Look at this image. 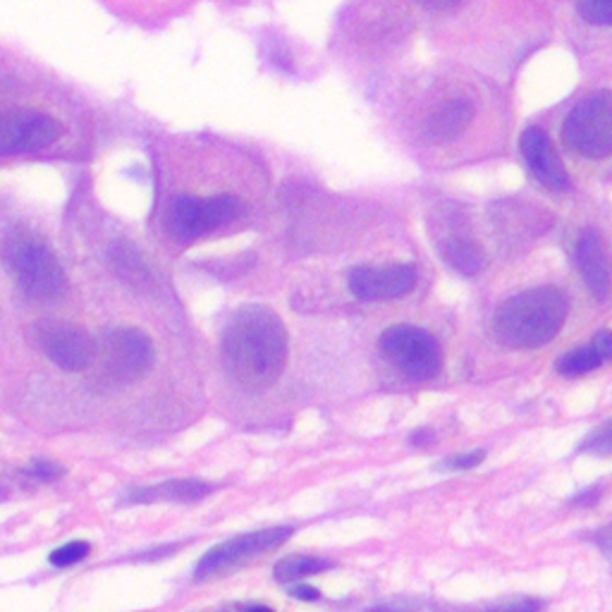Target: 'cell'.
Listing matches in <instances>:
<instances>
[{"label": "cell", "mask_w": 612, "mask_h": 612, "mask_svg": "<svg viewBox=\"0 0 612 612\" xmlns=\"http://www.w3.org/2000/svg\"><path fill=\"white\" fill-rule=\"evenodd\" d=\"M593 345H596L598 350H601V354H603L605 359L612 357V338H610L608 330H601V333H598L596 338H593Z\"/></svg>", "instance_id": "d4e9b609"}, {"label": "cell", "mask_w": 612, "mask_h": 612, "mask_svg": "<svg viewBox=\"0 0 612 612\" xmlns=\"http://www.w3.org/2000/svg\"><path fill=\"white\" fill-rule=\"evenodd\" d=\"M34 96V79L20 58L0 48V158L46 153L70 134L65 115Z\"/></svg>", "instance_id": "6da1fadb"}, {"label": "cell", "mask_w": 612, "mask_h": 612, "mask_svg": "<svg viewBox=\"0 0 612 612\" xmlns=\"http://www.w3.org/2000/svg\"><path fill=\"white\" fill-rule=\"evenodd\" d=\"M240 211L242 201L235 194H216V197L182 194L165 213V230L177 242H194L208 232L223 228Z\"/></svg>", "instance_id": "8992f818"}, {"label": "cell", "mask_w": 612, "mask_h": 612, "mask_svg": "<svg viewBox=\"0 0 612 612\" xmlns=\"http://www.w3.org/2000/svg\"><path fill=\"white\" fill-rule=\"evenodd\" d=\"M287 345V328L273 309L261 304L242 306L223 333L225 371L247 390L268 388L283 376Z\"/></svg>", "instance_id": "7a4b0ae2"}, {"label": "cell", "mask_w": 612, "mask_h": 612, "mask_svg": "<svg viewBox=\"0 0 612 612\" xmlns=\"http://www.w3.org/2000/svg\"><path fill=\"white\" fill-rule=\"evenodd\" d=\"M567 309V297L558 287H531L498 306L493 333L507 350H536L560 333Z\"/></svg>", "instance_id": "3957f363"}, {"label": "cell", "mask_w": 612, "mask_h": 612, "mask_svg": "<svg viewBox=\"0 0 612 612\" xmlns=\"http://www.w3.org/2000/svg\"><path fill=\"white\" fill-rule=\"evenodd\" d=\"M574 263H577L581 278L589 285V290L598 299H608L610 292V271L608 256H605V244L598 235V230H584L574 244Z\"/></svg>", "instance_id": "9a60e30c"}, {"label": "cell", "mask_w": 612, "mask_h": 612, "mask_svg": "<svg viewBox=\"0 0 612 612\" xmlns=\"http://www.w3.org/2000/svg\"><path fill=\"white\" fill-rule=\"evenodd\" d=\"M5 271H8L20 290L36 302H53L63 297L67 278L63 266L55 259L51 247L36 235L12 232L0 249Z\"/></svg>", "instance_id": "277c9868"}, {"label": "cell", "mask_w": 612, "mask_h": 612, "mask_svg": "<svg viewBox=\"0 0 612 612\" xmlns=\"http://www.w3.org/2000/svg\"><path fill=\"white\" fill-rule=\"evenodd\" d=\"M438 254L443 256L445 263L450 268H455L457 273L462 275H476L486 268V252L481 249V244H476L474 240L462 235H450L440 242Z\"/></svg>", "instance_id": "ac0fdd59"}, {"label": "cell", "mask_w": 612, "mask_h": 612, "mask_svg": "<svg viewBox=\"0 0 612 612\" xmlns=\"http://www.w3.org/2000/svg\"><path fill=\"white\" fill-rule=\"evenodd\" d=\"M91 546L87 541H72L67 543V546L53 550L51 553V565L55 567H70L77 565V562H82L89 555Z\"/></svg>", "instance_id": "7402d4cb"}, {"label": "cell", "mask_w": 612, "mask_h": 612, "mask_svg": "<svg viewBox=\"0 0 612 612\" xmlns=\"http://www.w3.org/2000/svg\"><path fill=\"white\" fill-rule=\"evenodd\" d=\"M426 438H431V431H426V428H424V431H416V433H414V436H412V443H414V445L428 443Z\"/></svg>", "instance_id": "4316f807"}, {"label": "cell", "mask_w": 612, "mask_h": 612, "mask_svg": "<svg viewBox=\"0 0 612 612\" xmlns=\"http://www.w3.org/2000/svg\"><path fill=\"white\" fill-rule=\"evenodd\" d=\"M292 596L299 598V601H316L321 593L314 586H292Z\"/></svg>", "instance_id": "484cf974"}, {"label": "cell", "mask_w": 612, "mask_h": 612, "mask_svg": "<svg viewBox=\"0 0 612 612\" xmlns=\"http://www.w3.org/2000/svg\"><path fill=\"white\" fill-rule=\"evenodd\" d=\"M550 20L560 22L574 39L608 44L612 29V0H543Z\"/></svg>", "instance_id": "7c38bea8"}, {"label": "cell", "mask_w": 612, "mask_h": 612, "mask_svg": "<svg viewBox=\"0 0 612 612\" xmlns=\"http://www.w3.org/2000/svg\"><path fill=\"white\" fill-rule=\"evenodd\" d=\"M483 457H486V452L474 450V452H467V455L450 457L445 467H450V469H471V467H476V464H481Z\"/></svg>", "instance_id": "cb8c5ba5"}, {"label": "cell", "mask_w": 612, "mask_h": 612, "mask_svg": "<svg viewBox=\"0 0 612 612\" xmlns=\"http://www.w3.org/2000/svg\"><path fill=\"white\" fill-rule=\"evenodd\" d=\"M101 3L122 20L158 24L185 15L199 0H101Z\"/></svg>", "instance_id": "2e32d148"}, {"label": "cell", "mask_w": 612, "mask_h": 612, "mask_svg": "<svg viewBox=\"0 0 612 612\" xmlns=\"http://www.w3.org/2000/svg\"><path fill=\"white\" fill-rule=\"evenodd\" d=\"M110 263H113L115 273L130 285H146L151 280L149 266H146L142 254H139L137 247H132V244H113V247H110Z\"/></svg>", "instance_id": "d6986e66"}, {"label": "cell", "mask_w": 612, "mask_h": 612, "mask_svg": "<svg viewBox=\"0 0 612 612\" xmlns=\"http://www.w3.org/2000/svg\"><path fill=\"white\" fill-rule=\"evenodd\" d=\"M605 361L608 359H605L601 350H598V347L591 342V345L579 347V350H572V352H567L565 357H560L558 371L562 373V376H581V373L601 369Z\"/></svg>", "instance_id": "44dd1931"}, {"label": "cell", "mask_w": 612, "mask_h": 612, "mask_svg": "<svg viewBox=\"0 0 612 612\" xmlns=\"http://www.w3.org/2000/svg\"><path fill=\"white\" fill-rule=\"evenodd\" d=\"M350 292L361 302H388L405 297L416 285V268L409 263L359 266L350 273Z\"/></svg>", "instance_id": "4fadbf2b"}, {"label": "cell", "mask_w": 612, "mask_h": 612, "mask_svg": "<svg viewBox=\"0 0 612 612\" xmlns=\"http://www.w3.org/2000/svg\"><path fill=\"white\" fill-rule=\"evenodd\" d=\"M29 474H32L34 479H39V481H55L65 474V469L60 467V464L48 462V459H39V462L32 464Z\"/></svg>", "instance_id": "603a6c76"}, {"label": "cell", "mask_w": 612, "mask_h": 612, "mask_svg": "<svg viewBox=\"0 0 612 612\" xmlns=\"http://www.w3.org/2000/svg\"><path fill=\"white\" fill-rule=\"evenodd\" d=\"M211 491V483L199 479H170L158 483V486L134 491L130 503H197Z\"/></svg>", "instance_id": "e0dca14e"}, {"label": "cell", "mask_w": 612, "mask_h": 612, "mask_svg": "<svg viewBox=\"0 0 612 612\" xmlns=\"http://www.w3.org/2000/svg\"><path fill=\"white\" fill-rule=\"evenodd\" d=\"M34 340L39 350L63 371H84L94 364L99 347L87 330L72 323H36Z\"/></svg>", "instance_id": "8fae6325"}, {"label": "cell", "mask_w": 612, "mask_h": 612, "mask_svg": "<svg viewBox=\"0 0 612 612\" xmlns=\"http://www.w3.org/2000/svg\"><path fill=\"white\" fill-rule=\"evenodd\" d=\"M476 118H479V101L471 91H448L424 110L419 137L431 146H452L474 127Z\"/></svg>", "instance_id": "ba28073f"}, {"label": "cell", "mask_w": 612, "mask_h": 612, "mask_svg": "<svg viewBox=\"0 0 612 612\" xmlns=\"http://www.w3.org/2000/svg\"><path fill=\"white\" fill-rule=\"evenodd\" d=\"M522 156L526 165H529L531 175L541 182L543 187H548L550 192H569L572 182H569L567 168L562 163L558 149L550 142V137L541 127H529L522 134Z\"/></svg>", "instance_id": "5bb4252c"}, {"label": "cell", "mask_w": 612, "mask_h": 612, "mask_svg": "<svg viewBox=\"0 0 612 612\" xmlns=\"http://www.w3.org/2000/svg\"><path fill=\"white\" fill-rule=\"evenodd\" d=\"M562 146L584 161H605L612 153V94L598 89L567 110L560 125Z\"/></svg>", "instance_id": "5b68a950"}, {"label": "cell", "mask_w": 612, "mask_h": 612, "mask_svg": "<svg viewBox=\"0 0 612 612\" xmlns=\"http://www.w3.org/2000/svg\"><path fill=\"white\" fill-rule=\"evenodd\" d=\"M153 364V342L139 328H113L103 335V373L113 383H134Z\"/></svg>", "instance_id": "9c48e42d"}, {"label": "cell", "mask_w": 612, "mask_h": 612, "mask_svg": "<svg viewBox=\"0 0 612 612\" xmlns=\"http://www.w3.org/2000/svg\"><path fill=\"white\" fill-rule=\"evenodd\" d=\"M378 350L388 364H393L397 371L414 381H428L436 376L443 364L438 340L428 330L416 326L388 328L378 340Z\"/></svg>", "instance_id": "52a82bcc"}, {"label": "cell", "mask_w": 612, "mask_h": 612, "mask_svg": "<svg viewBox=\"0 0 612 612\" xmlns=\"http://www.w3.org/2000/svg\"><path fill=\"white\" fill-rule=\"evenodd\" d=\"M328 560L314 558V555H290V558H283L275 565V579L283 581V584H292V581L314 577V574L323 572V569H330Z\"/></svg>", "instance_id": "ffe728a7"}, {"label": "cell", "mask_w": 612, "mask_h": 612, "mask_svg": "<svg viewBox=\"0 0 612 612\" xmlns=\"http://www.w3.org/2000/svg\"><path fill=\"white\" fill-rule=\"evenodd\" d=\"M292 536L290 526H271V529L252 531V534H244L232 538V541L220 543V546L211 548L197 565V579H213L220 577L228 569L242 565V562L259 558L263 553H271V550L280 548L287 538Z\"/></svg>", "instance_id": "30bf717a"}]
</instances>
